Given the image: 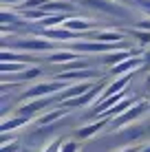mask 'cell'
<instances>
[{
  "mask_svg": "<svg viewBox=\"0 0 150 152\" xmlns=\"http://www.w3.org/2000/svg\"><path fill=\"white\" fill-rule=\"evenodd\" d=\"M62 143H64V139H51V141H46V145L42 148V152H60L62 150Z\"/></svg>",
  "mask_w": 150,
  "mask_h": 152,
  "instance_id": "cell-22",
  "label": "cell"
},
{
  "mask_svg": "<svg viewBox=\"0 0 150 152\" xmlns=\"http://www.w3.org/2000/svg\"><path fill=\"white\" fill-rule=\"evenodd\" d=\"M46 0H24L20 7H15V11H27V9H42Z\"/></svg>",
  "mask_w": 150,
  "mask_h": 152,
  "instance_id": "cell-21",
  "label": "cell"
},
{
  "mask_svg": "<svg viewBox=\"0 0 150 152\" xmlns=\"http://www.w3.org/2000/svg\"><path fill=\"white\" fill-rule=\"evenodd\" d=\"M143 66H148V69H150V51L143 53Z\"/></svg>",
  "mask_w": 150,
  "mask_h": 152,
  "instance_id": "cell-29",
  "label": "cell"
},
{
  "mask_svg": "<svg viewBox=\"0 0 150 152\" xmlns=\"http://www.w3.org/2000/svg\"><path fill=\"white\" fill-rule=\"evenodd\" d=\"M135 27H137V29H146V31H150V18H148V20H141V22H137Z\"/></svg>",
  "mask_w": 150,
  "mask_h": 152,
  "instance_id": "cell-27",
  "label": "cell"
},
{
  "mask_svg": "<svg viewBox=\"0 0 150 152\" xmlns=\"http://www.w3.org/2000/svg\"><path fill=\"white\" fill-rule=\"evenodd\" d=\"M0 62H27V64H35L38 57H31V53H22V51H13V49H2L0 51Z\"/></svg>",
  "mask_w": 150,
  "mask_h": 152,
  "instance_id": "cell-13",
  "label": "cell"
},
{
  "mask_svg": "<svg viewBox=\"0 0 150 152\" xmlns=\"http://www.w3.org/2000/svg\"><path fill=\"white\" fill-rule=\"evenodd\" d=\"M141 66H143V53H141V57H139V55H132V57H128V60H124L121 64L113 66V69H110V75H113V77L130 75V73H135L137 69H141Z\"/></svg>",
  "mask_w": 150,
  "mask_h": 152,
  "instance_id": "cell-9",
  "label": "cell"
},
{
  "mask_svg": "<svg viewBox=\"0 0 150 152\" xmlns=\"http://www.w3.org/2000/svg\"><path fill=\"white\" fill-rule=\"evenodd\" d=\"M130 35L135 38L141 46H150V31H146V29H130Z\"/></svg>",
  "mask_w": 150,
  "mask_h": 152,
  "instance_id": "cell-20",
  "label": "cell"
},
{
  "mask_svg": "<svg viewBox=\"0 0 150 152\" xmlns=\"http://www.w3.org/2000/svg\"><path fill=\"white\" fill-rule=\"evenodd\" d=\"M104 91H106V82L100 80L97 84H93L84 95H80V97H75V99H66V102H62V106H66L69 110H75V108H86V106H95V104L102 99Z\"/></svg>",
  "mask_w": 150,
  "mask_h": 152,
  "instance_id": "cell-2",
  "label": "cell"
},
{
  "mask_svg": "<svg viewBox=\"0 0 150 152\" xmlns=\"http://www.w3.org/2000/svg\"><path fill=\"white\" fill-rule=\"evenodd\" d=\"M117 152H141V150H139L137 145H126L124 150H117Z\"/></svg>",
  "mask_w": 150,
  "mask_h": 152,
  "instance_id": "cell-28",
  "label": "cell"
},
{
  "mask_svg": "<svg viewBox=\"0 0 150 152\" xmlns=\"http://www.w3.org/2000/svg\"><path fill=\"white\" fill-rule=\"evenodd\" d=\"M33 119L29 117H20V115H13V117H2L0 121V132H11V130H20L22 126H27Z\"/></svg>",
  "mask_w": 150,
  "mask_h": 152,
  "instance_id": "cell-15",
  "label": "cell"
},
{
  "mask_svg": "<svg viewBox=\"0 0 150 152\" xmlns=\"http://www.w3.org/2000/svg\"><path fill=\"white\" fill-rule=\"evenodd\" d=\"M55 80L60 82H69V84H75V82H95V80H102V71L100 69H75V71H62L55 75Z\"/></svg>",
  "mask_w": 150,
  "mask_h": 152,
  "instance_id": "cell-7",
  "label": "cell"
},
{
  "mask_svg": "<svg viewBox=\"0 0 150 152\" xmlns=\"http://www.w3.org/2000/svg\"><path fill=\"white\" fill-rule=\"evenodd\" d=\"M0 2H2L4 7H20L24 0H0Z\"/></svg>",
  "mask_w": 150,
  "mask_h": 152,
  "instance_id": "cell-26",
  "label": "cell"
},
{
  "mask_svg": "<svg viewBox=\"0 0 150 152\" xmlns=\"http://www.w3.org/2000/svg\"><path fill=\"white\" fill-rule=\"evenodd\" d=\"M31 64H27V62H0V73H22Z\"/></svg>",
  "mask_w": 150,
  "mask_h": 152,
  "instance_id": "cell-19",
  "label": "cell"
},
{
  "mask_svg": "<svg viewBox=\"0 0 150 152\" xmlns=\"http://www.w3.org/2000/svg\"><path fill=\"white\" fill-rule=\"evenodd\" d=\"M80 53H75V51L71 49H62V51H51L49 53V62L51 64H69V62H75L80 60Z\"/></svg>",
  "mask_w": 150,
  "mask_h": 152,
  "instance_id": "cell-16",
  "label": "cell"
},
{
  "mask_svg": "<svg viewBox=\"0 0 150 152\" xmlns=\"http://www.w3.org/2000/svg\"><path fill=\"white\" fill-rule=\"evenodd\" d=\"M148 108H150V104H148V102H135L126 113H121L119 117H115V119L110 121V132H113V130L124 128V126H132V124L137 121V119H141L143 115L148 113Z\"/></svg>",
  "mask_w": 150,
  "mask_h": 152,
  "instance_id": "cell-5",
  "label": "cell"
},
{
  "mask_svg": "<svg viewBox=\"0 0 150 152\" xmlns=\"http://www.w3.org/2000/svg\"><path fill=\"white\" fill-rule=\"evenodd\" d=\"M91 40H100V42H110V44H115V42H124V33L121 31H115V29H104V31H97Z\"/></svg>",
  "mask_w": 150,
  "mask_h": 152,
  "instance_id": "cell-18",
  "label": "cell"
},
{
  "mask_svg": "<svg viewBox=\"0 0 150 152\" xmlns=\"http://www.w3.org/2000/svg\"><path fill=\"white\" fill-rule=\"evenodd\" d=\"M60 152H80V143L77 141H64Z\"/></svg>",
  "mask_w": 150,
  "mask_h": 152,
  "instance_id": "cell-24",
  "label": "cell"
},
{
  "mask_svg": "<svg viewBox=\"0 0 150 152\" xmlns=\"http://www.w3.org/2000/svg\"><path fill=\"white\" fill-rule=\"evenodd\" d=\"M146 132L148 130L143 128V126H124V128H119V130H113L110 132V137H113V141H115L117 145H132L135 141H139L141 137H146Z\"/></svg>",
  "mask_w": 150,
  "mask_h": 152,
  "instance_id": "cell-6",
  "label": "cell"
},
{
  "mask_svg": "<svg viewBox=\"0 0 150 152\" xmlns=\"http://www.w3.org/2000/svg\"><path fill=\"white\" fill-rule=\"evenodd\" d=\"M42 9L46 13H66V15H71L75 11V4L66 2V0H46Z\"/></svg>",
  "mask_w": 150,
  "mask_h": 152,
  "instance_id": "cell-14",
  "label": "cell"
},
{
  "mask_svg": "<svg viewBox=\"0 0 150 152\" xmlns=\"http://www.w3.org/2000/svg\"><path fill=\"white\" fill-rule=\"evenodd\" d=\"M146 91H150V75H148V80H146Z\"/></svg>",
  "mask_w": 150,
  "mask_h": 152,
  "instance_id": "cell-30",
  "label": "cell"
},
{
  "mask_svg": "<svg viewBox=\"0 0 150 152\" xmlns=\"http://www.w3.org/2000/svg\"><path fill=\"white\" fill-rule=\"evenodd\" d=\"M141 51H132V49H119V51H110V53H106L104 57H102V64L108 66V69H113V66L121 64L124 60H128V57L132 55H139Z\"/></svg>",
  "mask_w": 150,
  "mask_h": 152,
  "instance_id": "cell-11",
  "label": "cell"
},
{
  "mask_svg": "<svg viewBox=\"0 0 150 152\" xmlns=\"http://www.w3.org/2000/svg\"><path fill=\"white\" fill-rule=\"evenodd\" d=\"M106 124H110V119H97V121L84 126V128H77V137H80V139H89V137H93V134L100 132Z\"/></svg>",
  "mask_w": 150,
  "mask_h": 152,
  "instance_id": "cell-17",
  "label": "cell"
},
{
  "mask_svg": "<svg viewBox=\"0 0 150 152\" xmlns=\"http://www.w3.org/2000/svg\"><path fill=\"white\" fill-rule=\"evenodd\" d=\"M80 4L97 9V11L108 13V15H115V18H124L126 15V9H124V4L119 0H80Z\"/></svg>",
  "mask_w": 150,
  "mask_h": 152,
  "instance_id": "cell-8",
  "label": "cell"
},
{
  "mask_svg": "<svg viewBox=\"0 0 150 152\" xmlns=\"http://www.w3.org/2000/svg\"><path fill=\"white\" fill-rule=\"evenodd\" d=\"M0 152H20V143H18V139L11 141V143H4L2 148H0Z\"/></svg>",
  "mask_w": 150,
  "mask_h": 152,
  "instance_id": "cell-25",
  "label": "cell"
},
{
  "mask_svg": "<svg viewBox=\"0 0 150 152\" xmlns=\"http://www.w3.org/2000/svg\"><path fill=\"white\" fill-rule=\"evenodd\" d=\"M2 49H13L22 51V53H46V51L55 49V42L44 38V35H27V38H15L13 42L4 40Z\"/></svg>",
  "mask_w": 150,
  "mask_h": 152,
  "instance_id": "cell-1",
  "label": "cell"
},
{
  "mask_svg": "<svg viewBox=\"0 0 150 152\" xmlns=\"http://www.w3.org/2000/svg\"><path fill=\"white\" fill-rule=\"evenodd\" d=\"M53 104H60L58 95H49V97L29 99V102H24L22 106H18L15 115H20V117H29V119H35V117H40L42 113H46V108H49V106H53Z\"/></svg>",
  "mask_w": 150,
  "mask_h": 152,
  "instance_id": "cell-3",
  "label": "cell"
},
{
  "mask_svg": "<svg viewBox=\"0 0 150 152\" xmlns=\"http://www.w3.org/2000/svg\"><path fill=\"white\" fill-rule=\"evenodd\" d=\"M62 27L75 31V33L89 35V31H91V29H95V27H97V22H93V20H89V18H80V15H69V18H66V22L62 24Z\"/></svg>",
  "mask_w": 150,
  "mask_h": 152,
  "instance_id": "cell-10",
  "label": "cell"
},
{
  "mask_svg": "<svg viewBox=\"0 0 150 152\" xmlns=\"http://www.w3.org/2000/svg\"><path fill=\"white\" fill-rule=\"evenodd\" d=\"M119 2H128V4H135L137 9H141L146 15H150V0H119Z\"/></svg>",
  "mask_w": 150,
  "mask_h": 152,
  "instance_id": "cell-23",
  "label": "cell"
},
{
  "mask_svg": "<svg viewBox=\"0 0 150 152\" xmlns=\"http://www.w3.org/2000/svg\"><path fill=\"white\" fill-rule=\"evenodd\" d=\"M66 115H69V108L60 104V106L55 108V110H46V113L40 115V117H35L33 121L38 124V126H51V124H55V121H58V119L66 117Z\"/></svg>",
  "mask_w": 150,
  "mask_h": 152,
  "instance_id": "cell-12",
  "label": "cell"
},
{
  "mask_svg": "<svg viewBox=\"0 0 150 152\" xmlns=\"http://www.w3.org/2000/svg\"><path fill=\"white\" fill-rule=\"evenodd\" d=\"M69 86V82H60V80H53V82H40V84H33L29 86L27 91L22 93V99L29 102V99H38V97H49V95H58L64 88Z\"/></svg>",
  "mask_w": 150,
  "mask_h": 152,
  "instance_id": "cell-4",
  "label": "cell"
},
{
  "mask_svg": "<svg viewBox=\"0 0 150 152\" xmlns=\"http://www.w3.org/2000/svg\"><path fill=\"white\" fill-rule=\"evenodd\" d=\"M141 152H150V143H148V145H146V148H143Z\"/></svg>",
  "mask_w": 150,
  "mask_h": 152,
  "instance_id": "cell-31",
  "label": "cell"
}]
</instances>
